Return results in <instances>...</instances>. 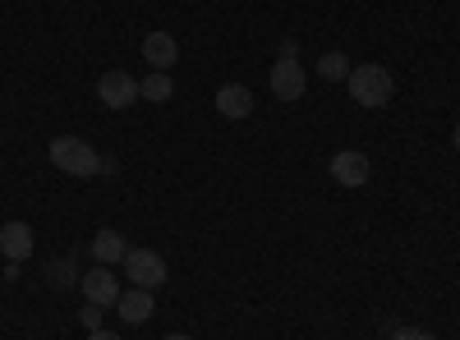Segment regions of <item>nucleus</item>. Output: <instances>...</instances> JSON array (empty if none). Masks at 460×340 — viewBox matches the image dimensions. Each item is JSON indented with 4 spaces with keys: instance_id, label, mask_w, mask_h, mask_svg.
Instances as JSON below:
<instances>
[{
    "instance_id": "obj_18",
    "label": "nucleus",
    "mask_w": 460,
    "mask_h": 340,
    "mask_svg": "<svg viewBox=\"0 0 460 340\" xmlns=\"http://www.w3.org/2000/svg\"><path fill=\"white\" fill-rule=\"evenodd\" d=\"M277 51H281V60H295V51H299V42H295V37H286V42H281Z\"/></svg>"
},
{
    "instance_id": "obj_9",
    "label": "nucleus",
    "mask_w": 460,
    "mask_h": 340,
    "mask_svg": "<svg viewBox=\"0 0 460 340\" xmlns=\"http://www.w3.org/2000/svg\"><path fill=\"white\" fill-rule=\"evenodd\" d=\"M143 60L152 65V69H166L171 74V65L180 60V42L171 32H147L143 37Z\"/></svg>"
},
{
    "instance_id": "obj_20",
    "label": "nucleus",
    "mask_w": 460,
    "mask_h": 340,
    "mask_svg": "<svg viewBox=\"0 0 460 340\" xmlns=\"http://www.w3.org/2000/svg\"><path fill=\"white\" fill-rule=\"evenodd\" d=\"M88 340H120V336H115V331H106V327H102V331H88Z\"/></svg>"
},
{
    "instance_id": "obj_8",
    "label": "nucleus",
    "mask_w": 460,
    "mask_h": 340,
    "mask_svg": "<svg viewBox=\"0 0 460 340\" xmlns=\"http://www.w3.org/2000/svg\"><path fill=\"white\" fill-rule=\"evenodd\" d=\"M0 253H5V262H28L32 257V225L28 221L0 225Z\"/></svg>"
},
{
    "instance_id": "obj_13",
    "label": "nucleus",
    "mask_w": 460,
    "mask_h": 340,
    "mask_svg": "<svg viewBox=\"0 0 460 340\" xmlns=\"http://www.w3.org/2000/svg\"><path fill=\"white\" fill-rule=\"evenodd\" d=\"M138 97H143V101H157V106H162V101H171V97H175L171 74H166V69H152L147 79L138 83Z\"/></svg>"
},
{
    "instance_id": "obj_14",
    "label": "nucleus",
    "mask_w": 460,
    "mask_h": 340,
    "mask_svg": "<svg viewBox=\"0 0 460 340\" xmlns=\"http://www.w3.org/2000/svg\"><path fill=\"white\" fill-rule=\"evenodd\" d=\"M350 56H345V51H327L323 60H318V79H327V83H345V79H350Z\"/></svg>"
},
{
    "instance_id": "obj_11",
    "label": "nucleus",
    "mask_w": 460,
    "mask_h": 340,
    "mask_svg": "<svg viewBox=\"0 0 460 340\" xmlns=\"http://www.w3.org/2000/svg\"><path fill=\"white\" fill-rule=\"evenodd\" d=\"M120 322H129V327H143L147 318H152V290H138V285H129V290H120Z\"/></svg>"
},
{
    "instance_id": "obj_6",
    "label": "nucleus",
    "mask_w": 460,
    "mask_h": 340,
    "mask_svg": "<svg viewBox=\"0 0 460 340\" xmlns=\"http://www.w3.org/2000/svg\"><path fill=\"white\" fill-rule=\"evenodd\" d=\"M332 179L341 184V188H359V184H368V175H373V161L364 157V153H355V147H345V153H336L332 157Z\"/></svg>"
},
{
    "instance_id": "obj_1",
    "label": "nucleus",
    "mask_w": 460,
    "mask_h": 340,
    "mask_svg": "<svg viewBox=\"0 0 460 340\" xmlns=\"http://www.w3.org/2000/svg\"><path fill=\"white\" fill-rule=\"evenodd\" d=\"M51 166L56 170H65V175H97L102 170V153L88 143V138H79V134H60V138H51Z\"/></svg>"
},
{
    "instance_id": "obj_2",
    "label": "nucleus",
    "mask_w": 460,
    "mask_h": 340,
    "mask_svg": "<svg viewBox=\"0 0 460 340\" xmlns=\"http://www.w3.org/2000/svg\"><path fill=\"white\" fill-rule=\"evenodd\" d=\"M345 88H350V97L364 106V110H382L392 97H396V79L382 65H355L350 79H345Z\"/></svg>"
},
{
    "instance_id": "obj_17",
    "label": "nucleus",
    "mask_w": 460,
    "mask_h": 340,
    "mask_svg": "<svg viewBox=\"0 0 460 340\" xmlns=\"http://www.w3.org/2000/svg\"><path fill=\"white\" fill-rule=\"evenodd\" d=\"M79 322H84L88 331H102V309H97V304H84V309H79Z\"/></svg>"
},
{
    "instance_id": "obj_19",
    "label": "nucleus",
    "mask_w": 460,
    "mask_h": 340,
    "mask_svg": "<svg viewBox=\"0 0 460 340\" xmlns=\"http://www.w3.org/2000/svg\"><path fill=\"white\" fill-rule=\"evenodd\" d=\"M115 170H120V161H115V157H102V170H97V175H115Z\"/></svg>"
},
{
    "instance_id": "obj_21",
    "label": "nucleus",
    "mask_w": 460,
    "mask_h": 340,
    "mask_svg": "<svg viewBox=\"0 0 460 340\" xmlns=\"http://www.w3.org/2000/svg\"><path fill=\"white\" fill-rule=\"evenodd\" d=\"M451 147H456V153H460V125L451 129Z\"/></svg>"
},
{
    "instance_id": "obj_5",
    "label": "nucleus",
    "mask_w": 460,
    "mask_h": 340,
    "mask_svg": "<svg viewBox=\"0 0 460 340\" xmlns=\"http://www.w3.org/2000/svg\"><path fill=\"white\" fill-rule=\"evenodd\" d=\"M97 97H102V106H111V110H129V106L138 101V83L129 79L125 69H106L102 79H97Z\"/></svg>"
},
{
    "instance_id": "obj_10",
    "label": "nucleus",
    "mask_w": 460,
    "mask_h": 340,
    "mask_svg": "<svg viewBox=\"0 0 460 340\" xmlns=\"http://www.w3.org/2000/svg\"><path fill=\"white\" fill-rule=\"evenodd\" d=\"M217 110L226 120H244V116H253V92L244 83H221L217 88Z\"/></svg>"
},
{
    "instance_id": "obj_12",
    "label": "nucleus",
    "mask_w": 460,
    "mask_h": 340,
    "mask_svg": "<svg viewBox=\"0 0 460 340\" xmlns=\"http://www.w3.org/2000/svg\"><path fill=\"white\" fill-rule=\"evenodd\" d=\"M88 248H93V257L102 262V267H111V262H125V253H129V244H125L120 231H97Z\"/></svg>"
},
{
    "instance_id": "obj_4",
    "label": "nucleus",
    "mask_w": 460,
    "mask_h": 340,
    "mask_svg": "<svg viewBox=\"0 0 460 340\" xmlns=\"http://www.w3.org/2000/svg\"><path fill=\"white\" fill-rule=\"evenodd\" d=\"M267 88H272L277 101H299L304 88H309V74H304L299 60H277L272 74H267Z\"/></svg>"
},
{
    "instance_id": "obj_7",
    "label": "nucleus",
    "mask_w": 460,
    "mask_h": 340,
    "mask_svg": "<svg viewBox=\"0 0 460 340\" xmlns=\"http://www.w3.org/2000/svg\"><path fill=\"white\" fill-rule=\"evenodd\" d=\"M79 285H84V304H97V309L120 304V281L111 276V267H93V272H84Z\"/></svg>"
},
{
    "instance_id": "obj_3",
    "label": "nucleus",
    "mask_w": 460,
    "mask_h": 340,
    "mask_svg": "<svg viewBox=\"0 0 460 340\" xmlns=\"http://www.w3.org/2000/svg\"><path fill=\"white\" fill-rule=\"evenodd\" d=\"M125 281L138 290H162L166 285V257L157 248H129L125 253Z\"/></svg>"
},
{
    "instance_id": "obj_15",
    "label": "nucleus",
    "mask_w": 460,
    "mask_h": 340,
    "mask_svg": "<svg viewBox=\"0 0 460 340\" xmlns=\"http://www.w3.org/2000/svg\"><path fill=\"white\" fill-rule=\"evenodd\" d=\"M47 281L56 290H69V285H79V272H74L69 257H56V262H47Z\"/></svg>"
},
{
    "instance_id": "obj_16",
    "label": "nucleus",
    "mask_w": 460,
    "mask_h": 340,
    "mask_svg": "<svg viewBox=\"0 0 460 340\" xmlns=\"http://www.w3.org/2000/svg\"><path fill=\"white\" fill-rule=\"evenodd\" d=\"M392 340H438L433 331H424V327H396L392 331Z\"/></svg>"
},
{
    "instance_id": "obj_22",
    "label": "nucleus",
    "mask_w": 460,
    "mask_h": 340,
    "mask_svg": "<svg viewBox=\"0 0 460 340\" xmlns=\"http://www.w3.org/2000/svg\"><path fill=\"white\" fill-rule=\"evenodd\" d=\"M166 340H194V336H184V331H171V336H166Z\"/></svg>"
}]
</instances>
